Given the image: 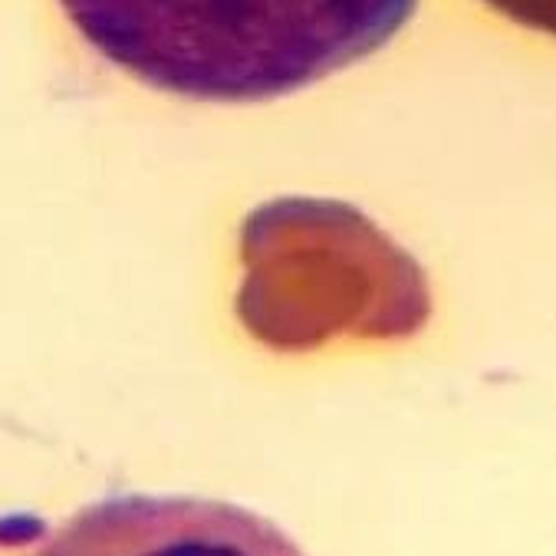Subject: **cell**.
I'll list each match as a JSON object with an SVG mask.
<instances>
[{"label": "cell", "instance_id": "6da1fadb", "mask_svg": "<svg viewBox=\"0 0 556 556\" xmlns=\"http://www.w3.org/2000/svg\"><path fill=\"white\" fill-rule=\"evenodd\" d=\"M109 66L188 102L293 96L389 47L418 0H56Z\"/></svg>", "mask_w": 556, "mask_h": 556}, {"label": "cell", "instance_id": "7a4b0ae2", "mask_svg": "<svg viewBox=\"0 0 556 556\" xmlns=\"http://www.w3.org/2000/svg\"><path fill=\"white\" fill-rule=\"evenodd\" d=\"M30 556H306L274 520L231 501L119 494L96 501Z\"/></svg>", "mask_w": 556, "mask_h": 556}, {"label": "cell", "instance_id": "3957f363", "mask_svg": "<svg viewBox=\"0 0 556 556\" xmlns=\"http://www.w3.org/2000/svg\"><path fill=\"white\" fill-rule=\"evenodd\" d=\"M484 4L520 27L556 37V0H484Z\"/></svg>", "mask_w": 556, "mask_h": 556}]
</instances>
